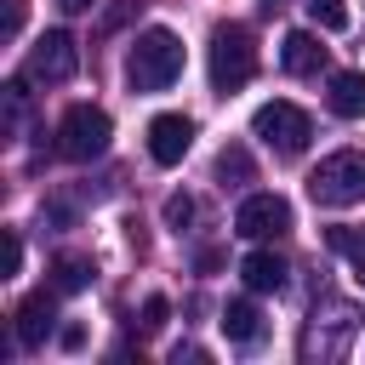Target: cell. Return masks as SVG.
Listing matches in <instances>:
<instances>
[{"label": "cell", "mask_w": 365, "mask_h": 365, "mask_svg": "<svg viewBox=\"0 0 365 365\" xmlns=\"http://www.w3.org/2000/svg\"><path fill=\"white\" fill-rule=\"evenodd\" d=\"M177 74H182V40L171 29H143L131 40V57H125L131 91H165Z\"/></svg>", "instance_id": "6da1fadb"}, {"label": "cell", "mask_w": 365, "mask_h": 365, "mask_svg": "<svg viewBox=\"0 0 365 365\" xmlns=\"http://www.w3.org/2000/svg\"><path fill=\"white\" fill-rule=\"evenodd\" d=\"M308 200L325 211H348L365 200V154L359 148H336L308 171Z\"/></svg>", "instance_id": "7a4b0ae2"}, {"label": "cell", "mask_w": 365, "mask_h": 365, "mask_svg": "<svg viewBox=\"0 0 365 365\" xmlns=\"http://www.w3.org/2000/svg\"><path fill=\"white\" fill-rule=\"evenodd\" d=\"M205 68H211L217 91H240L257 74V40H251V29L245 23H217L211 46H205Z\"/></svg>", "instance_id": "3957f363"}, {"label": "cell", "mask_w": 365, "mask_h": 365, "mask_svg": "<svg viewBox=\"0 0 365 365\" xmlns=\"http://www.w3.org/2000/svg\"><path fill=\"white\" fill-rule=\"evenodd\" d=\"M251 137L257 143H268L274 154H302L308 148V137H314V120L297 108V103H262L257 114H251Z\"/></svg>", "instance_id": "277c9868"}, {"label": "cell", "mask_w": 365, "mask_h": 365, "mask_svg": "<svg viewBox=\"0 0 365 365\" xmlns=\"http://www.w3.org/2000/svg\"><path fill=\"white\" fill-rule=\"evenodd\" d=\"M108 137H114V120H108L97 103H74V108L63 114V125H57L63 160H97V154L108 148Z\"/></svg>", "instance_id": "5b68a950"}, {"label": "cell", "mask_w": 365, "mask_h": 365, "mask_svg": "<svg viewBox=\"0 0 365 365\" xmlns=\"http://www.w3.org/2000/svg\"><path fill=\"white\" fill-rule=\"evenodd\" d=\"M74 68H80V46H74V34H68V29H46V34L34 40L29 63H23V80H34V86H63Z\"/></svg>", "instance_id": "8992f818"}, {"label": "cell", "mask_w": 365, "mask_h": 365, "mask_svg": "<svg viewBox=\"0 0 365 365\" xmlns=\"http://www.w3.org/2000/svg\"><path fill=\"white\" fill-rule=\"evenodd\" d=\"M234 234L245 240H279L291 234V200L285 194H245L234 211Z\"/></svg>", "instance_id": "52a82bcc"}, {"label": "cell", "mask_w": 365, "mask_h": 365, "mask_svg": "<svg viewBox=\"0 0 365 365\" xmlns=\"http://www.w3.org/2000/svg\"><path fill=\"white\" fill-rule=\"evenodd\" d=\"M188 148H194V120L188 114H154L148 120V154H154V165H177Z\"/></svg>", "instance_id": "ba28073f"}, {"label": "cell", "mask_w": 365, "mask_h": 365, "mask_svg": "<svg viewBox=\"0 0 365 365\" xmlns=\"http://www.w3.org/2000/svg\"><path fill=\"white\" fill-rule=\"evenodd\" d=\"M57 325V291H34L23 308H17V342L23 348H40Z\"/></svg>", "instance_id": "9c48e42d"}, {"label": "cell", "mask_w": 365, "mask_h": 365, "mask_svg": "<svg viewBox=\"0 0 365 365\" xmlns=\"http://www.w3.org/2000/svg\"><path fill=\"white\" fill-rule=\"evenodd\" d=\"M279 63H285V74H319V68H325V46H319V34L291 29L285 46H279Z\"/></svg>", "instance_id": "30bf717a"}, {"label": "cell", "mask_w": 365, "mask_h": 365, "mask_svg": "<svg viewBox=\"0 0 365 365\" xmlns=\"http://www.w3.org/2000/svg\"><path fill=\"white\" fill-rule=\"evenodd\" d=\"M285 257H274V251H251L245 262H240V279H245V291H257V297H268V291H285Z\"/></svg>", "instance_id": "8fae6325"}, {"label": "cell", "mask_w": 365, "mask_h": 365, "mask_svg": "<svg viewBox=\"0 0 365 365\" xmlns=\"http://www.w3.org/2000/svg\"><path fill=\"white\" fill-rule=\"evenodd\" d=\"M325 103H331V114L359 120V114H365V68H336V74H331Z\"/></svg>", "instance_id": "7c38bea8"}, {"label": "cell", "mask_w": 365, "mask_h": 365, "mask_svg": "<svg viewBox=\"0 0 365 365\" xmlns=\"http://www.w3.org/2000/svg\"><path fill=\"white\" fill-rule=\"evenodd\" d=\"M217 325H222V336H228V342H240V348H251V342L262 336V314H257V302H245V297H240V302H228Z\"/></svg>", "instance_id": "4fadbf2b"}, {"label": "cell", "mask_w": 365, "mask_h": 365, "mask_svg": "<svg viewBox=\"0 0 365 365\" xmlns=\"http://www.w3.org/2000/svg\"><path fill=\"white\" fill-rule=\"evenodd\" d=\"M325 240H331V251H342V257H348L354 279L365 285V228H331Z\"/></svg>", "instance_id": "5bb4252c"}, {"label": "cell", "mask_w": 365, "mask_h": 365, "mask_svg": "<svg viewBox=\"0 0 365 365\" xmlns=\"http://www.w3.org/2000/svg\"><path fill=\"white\" fill-rule=\"evenodd\" d=\"M86 285H91V262H86V257H63L51 291H86Z\"/></svg>", "instance_id": "9a60e30c"}, {"label": "cell", "mask_w": 365, "mask_h": 365, "mask_svg": "<svg viewBox=\"0 0 365 365\" xmlns=\"http://www.w3.org/2000/svg\"><path fill=\"white\" fill-rule=\"evenodd\" d=\"M302 6H308V17H314L319 29H331V34L348 29V0H302Z\"/></svg>", "instance_id": "2e32d148"}, {"label": "cell", "mask_w": 365, "mask_h": 365, "mask_svg": "<svg viewBox=\"0 0 365 365\" xmlns=\"http://www.w3.org/2000/svg\"><path fill=\"white\" fill-rule=\"evenodd\" d=\"M217 177H222V182H228V177H234V182H251V160H245V148H222V154H217Z\"/></svg>", "instance_id": "e0dca14e"}, {"label": "cell", "mask_w": 365, "mask_h": 365, "mask_svg": "<svg viewBox=\"0 0 365 365\" xmlns=\"http://www.w3.org/2000/svg\"><path fill=\"white\" fill-rule=\"evenodd\" d=\"M165 222H171V228L194 222V200H188V194H171V200H165Z\"/></svg>", "instance_id": "ac0fdd59"}, {"label": "cell", "mask_w": 365, "mask_h": 365, "mask_svg": "<svg viewBox=\"0 0 365 365\" xmlns=\"http://www.w3.org/2000/svg\"><path fill=\"white\" fill-rule=\"evenodd\" d=\"M165 314H171V302L165 297H148L143 302V331H165Z\"/></svg>", "instance_id": "d6986e66"}, {"label": "cell", "mask_w": 365, "mask_h": 365, "mask_svg": "<svg viewBox=\"0 0 365 365\" xmlns=\"http://www.w3.org/2000/svg\"><path fill=\"white\" fill-rule=\"evenodd\" d=\"M17 268H23V240L6 228V274H17Z\"/></svg>", "instance_id": "ffe728a7"}, {"label": "cell", "mask_w": 365, "mask_h": 365, "mask_svg": "<svg viewBox=\"0 0 365 365\" xmlns=\"http://www.w3.org/2000/svg\"><path fill=\"white\" fill-rule=\"evenodd\" d=\"M17 29H23V6L11 0V6H6V34H17Z\"/></svg>", "instance_id": "44dd1931"}, {"label": "cell", "mask_w": 365, "mask_h": 365, "mask_svg": "<svg viewBox=\"0 0 365 365\" xmlns=\"http://www.w3.org/2000/svg\"><path fill=\"white\" fill-rule=\"evenodd\" d=\"M63 11H86V6H97V0H57Z\"/></svg>", "instance_id": "7402d4cb"}, {"label": "cell", "mask_w": 365, "mask_h": 365, "mask_svg": "<svg viewBox=\"0 0 365 365\" xmlns=\"http://www.w3.org/2000/svg\"><path fill=\"white\" fill-rule=\"evenodd\" d=\"M279 6H285V0H268V11H279Z\"/></svg>", "instance_id": "603a6c76"}]
</instances>
